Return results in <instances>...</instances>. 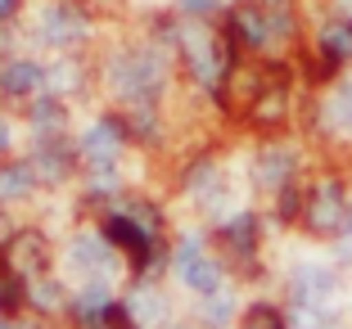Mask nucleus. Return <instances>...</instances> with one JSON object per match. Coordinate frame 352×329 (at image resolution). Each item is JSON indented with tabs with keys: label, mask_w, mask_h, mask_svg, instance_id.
<instances>
[{
	"label": "nucleus",
	"mask_w": 352,
	"mask_h": 329,
	"mask_svg": "<svg viewBox=\"0 0 352 329\" xmlns=\"http://www.w3.org/2000/svg\"><path fill=\"white\" fill-rule=\"evenodd\" d=\"M186 54H190V63H195V72H199V82H204V86L221 82V54H217V45H212L208 32H190Z\"/></svg>",
	"instance_id": "nucleus-3"
},
{
	"label": "nucleus",
	"mask_w": 352,
	"mask_h": 329,
	"mask_svg": "<svg viewBox=\"0 0 352 329\" xmlns=\"http://www.w3.org/2000/svg\"><path fill=\"white\" fill-rule=\"evenodd\" d=\"M244 329H285V316H280L276 307H253L249 320H244Z\"/></svg>",
	"instance_id": "nucleus-16"
},
{
	"label": "nucleus",
	"mask_w": 352,
	"mask_h": 329,
	"mask_svg": "<svg viewBox=\"0 0 352 329\" xmlns=\"http://www.w3.org/2000/svg\"><path fill=\"white\" fill-rule=\"evenodd\" d=\"M82 32V19H77L68 5H59V10H50V19H45V36H50L54 45H63L68 36H77Z\"/></svg>",
	"instance_id": "nucleus-10"
},
{
	"label": "nucleus",
	"mask_w": 352,
	"mask_h": 329,
	"mask_svg": "<svg viewBox=\"0 0 352 329\" xmlns=\"http://www.w3.org/2000/svg\"><path fill=\"white\" fill-rule=\"evenodd\" d=\"M298 293H302V298H325V293H330V275L316 271V266H307L298 275Z\"/></svg>",
	"instance_id": "nucleus-15"
},
{
	"label": "nucleus",
	"mask_w": 352,
	"mask_h": 329,
	"mask_svg": "<svg viewBox=\"0 0 352 329\" xmlns=\"http://www.w3.org/2000/svg\"><path fill=\"white\" fill-rule=\"evenodd\" d=\"M118 149V131L113 126H91V135H86V154L91 158H113Z\"/></svg>",
	"instance_id": "nucleus-14"
},
{
	"label": "nucleus",
	"mask_w": 352,
	"mask_h": 329,
	"mask_svg": "<svg viewBox=\"0 0 352 329\" xmlns=\"http://www.w3.org/2000/svg\"><path fill=\"white\" fill-rule=\"evenodd\" d=\"M289 172H294V154L289 149H262V158H258V176H262V185H285L289 181Z\"/></svg>",
	"instance_id": "nucleus-7"
},
{
	"label": "nucleus",
	"mask_w": 352,
	"mask_h": 329,
	"mask_svg": "<svg viewBox=\"0 0 352 329\" xmlns=\"http://www.w3.org/2000/svg\"><path fill=\"white\" fill-rule=\"evenodd\" d=\"M54 293H59L54 284H41V288H36V302H41V307H54Z\"/></svg>",
	"instance_id": "nucleus-20"
},
{
	"label": "nucleus",
	"mask_w": 352,
	"mask_h": 329,
	"mask_svg": "<svg viewBox=\"0 0 352 329\" xmlns=\"http://www.w3.org/2000/svg\"><path fill=\"white\" fill-rule=\"evenodd\" d=\"M176 275H181V284H190L195 293H217V266H212V258H204L199 253V244L190 239V244H181V253H176Z\"/></svg>",
	"instance_id": "nucleus-2"
},
{
	"label": "nucleus",
	"mask_w": 352,
	"mask_h": 329,
	"mask_svg": "<svg viewBox=\"0 0 352 329\" xmlns=\"http://www.w3.org/2000/svg\"><path fill=\"white\" fill-rule=\"evenodd\" d=\"M307 226L321 230V235H339V230L348 226V203H343V190L339 185L311 190V198H307Z\"/></svg>",
	"instance_id": "nucleus-1"
},
{
	"label": "nucleus",
	"mask_w": 352,
	"mask_h": 329,
	"mask_svg": "<svg viewBox=\"0 0 352 329\" xmlns=\"http://www.w3.org/2000/svg\"><path fill=\"white\" fill-rule=\"evenodd\" d=\"M226 235H230V244H235V248L253 244V216H235V221L226 226Z\"/></svg>",
	"instance_id": "nucleus-17"
},
{
	"label": "nucleus",
	"mask_w": 352,
	"mask_h": 329,
	"mask_svg": "<svg viewBox=\"0 0 352 329\" xmlns=\"http://www.w3.org/2000/svg\"><path fill=\"white\" fill-rule=\"evenodd\" d=\"M348 248H352V212H348Z\"/></svg>",
	"instance_id": "nucleus-24"
},
{
	"label": "nucleus",
	"mask_w": 352,
	"mask_h": 329,
	"mask_svg": "<svg viewBox=\"0 0 352 329\" xmlns=\"http://www.w3.org/2000/svg\"><path fill=\"white\" fill-rule=\"evenodd\" d=\"M32 181H36V172L28 163H5L0 167V198H23L32 190Z\"/></svg>",
	"instance_id": "nucleus-9"
},
{
	"label": "nucleus",
	"mask_w": 352,
	"mask_h": 329,
	"mask_svg": "<svg viewBox=\"0 0 352 329\" xmlns=\"http://www.w3.org/2000/svg\"><path fill=\"white\" fill-rule=\"evenodd\" d=\"M5 144H10V126L0 122V149H5Z\"/></svg>",
	"instance_id": "nucleus-23"
},
{
	"label": "nucleus",
	"mask_w": 352,
	"mask_h": 329,
	"mask_svg": "<svg viewBox=\"0 0 352 329\" xmlns=\"http://www.w3.org/2000/svg\"><path fill=\"white\" fill-rule=\"evenodd\" d=\"M181 5H186L190 14H204V10H212V5H217V0H181Z\"/></svg>",
	"instance_id": "nucleus-21"
},
{
	"label": "nucleus",
	"mask_w": 352,
	"mask_h": 329,
	"mask_svg": "<svg viewBox=\"0 0 352 329\" xmlns=\"http://www.w3.org/2000/svg\"><path fill=\"white\" fill-rule=\"evenodd\" d=\"M14 5H19V0H0V19H10V14H14Z\"/></svg>",
	"instance_id": "nucleus-22"
},
{
	"label": "nucleus",
	"mask_w": 352,
	"mask_h": 329,
	"mask_svg": "<svg viewBox=\"0 0 352 329\" xmlns=\"http://www.w3.org/2000/svg\"><path fill=\"white\" fill-rule=\"evenodd\" d=\"M41 82H45V72H41V63H32V59L10 63V68H5V77H0V86H5L10 95H32Z\"/></svg>",
	"instance_id": "nucleus-6"
},
{
	"label": "nucleus",
	"mask_w": 352,
	"mask_h": 329,
	"mask_svg": "<svg viewBox=\"0 0 352 329\" xmlns=\"http://www.w3.org/2000/svg\"><path fill=\"white\" fill-rule=\"evenodd\" d=\"M32 117H36V122H41V126H54V122H59V104H54V100H41V104H36V113H32Z\"/></svg>",
	"instance_id": "nucleus-18"
},
{
	"label": "nucleus",
	"mask_w": 352,
	"mask_h": 329,
	"mask_svg": "<svg viewBox=\"0 0 352 329\" xmlns=\"http://www.w3.org/2000/svg\"><path fill=\"white\" fill-rule=\"evenodd\" d=\"M0 329H10V325H0Z\"/></svg>",
	"instance_id": "nucleus-25"
},
{
	"label": "nucleus",
	"mask_w": 352,
	"mask_h": 329,
	"mask_svg": "<svg viewBox=\"0 0 352 329\" xmlns=\"http://www.w3.org/2000/svg\"><path fill=\"white\" fill-rule=\"evenodd\" d=\"M321 54L325 59H348L352 54V23H334L321 32Z\"/></svg>",
	"instance_id": "nucleus-11"
},
{
	"label": "nucleus",
	"mask_w": 352,
	"mask_h": 329,
	"mask_svg": "<svg viewBox=\"0 0 352 329\" xmlns=\"http://www.w3.org/2000/svg\"><path fill=\"white\" fill-rule=\"evenodd\" d=\"M280 113H285V86H271L267 95L253 100V117H258V122H276Z\"/></svg>",
	"instance_id": "nucleus-13"
},
{
	"label": "nucleus",
	"mask_w": 352,
	"mask_h": 329,
	"mask_svg": "<svg viewBox=\"0 0 352 329\" xmlns=\"http://www.w3.org/2000/svg\"><path fill=\"white\" fill-rule=\"evenodd\" d=\"M10 258L19 271H45V262H50V248H45L41 235H19L10 244Z\"/></svg>",
	"instance_id": "nucleus-4"
},
{
	"label": "nucleus",
	"mask_w": 352,
	"mask_h": 329,
	"mask_svg": "<svg viewBox=\"0 0 352 329\" xmlns=\"http://www.w3.org/2000/svg\"><path fill=\"white\" fill-rule=\"evenodd\" d=\"M235 32L249 45H271V23H267V14H262L258 5H244V10L235 14Z\"/></svg>",
	"instance_id": "nucleus-8"
},
{
	"label": "nucleus",
	"mask_w": 352,
	"mask_h": 329,
	"mask_svg": "<svg viewBox=\"0 0 352 329\" xmlns=\"http://www.w3.org/2000/svg\"><path fill=\"white\" fill-rule=\"evenodd\" d=\"M118 72H126L122 86L131 95H154L158 91V68L149 59H140V54H135V59H122V63H118Z\"/></svg>",
	"instance_id": "nucleus-5"
},
{
	"label": "nucleus",
	"mask_w": 352,
	"mask_h": 329,
	"mask_svg": "<svg viewBox=\"0 0 352 329\" xmlns=\"http://www.w3.org/2000/svg\"><path fill=\"white\" fill-rule=\"evenodd\" d=\"M41 163H45V172H50V176H63V158L54 154V144H41Z\"/></svg>",
	"instance_id": "nucleus-19"
},
{
	"label": "nucleus",
	"mask_w": 352,
	"mask_h": 329,
	"mask_svg": "<svg viewBox=\"0 0 352 329\" xmlns=\"http://www.w3.org/2000/svg\"><path fill=\"white\" fill-rule=\"evenodd\" d=\"M109 235H113L118 244H126V248L135 253V258H140V253H145V244H149V239H145V230H140V226H131L126 216H113V221H109Z\"/></svg>",
	"instance_id": "nucleus-12"
}]
</instances>
